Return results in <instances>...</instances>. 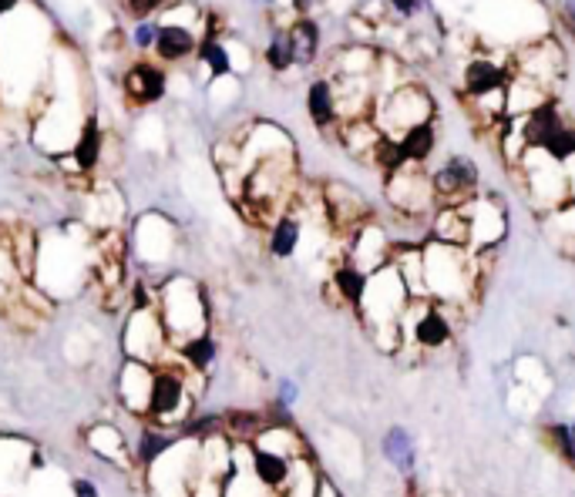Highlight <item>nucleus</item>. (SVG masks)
Here are the masks:
<instances>
[{"label":"nucleus","instance_id":"nucleus-1","mask_svg":"<svg viewBox=\"0 0 575 497\" xmlns=\"http://www.w3.org/2000/svg\"><path fill=\"white\" fill-rule=\"evenodd\" d=\"M373 125L381 128L383 135H400L404 128L410 125H421V121H435V98L421 88V84H397L394 91L381 94L373 102Z\"/></svg>","mask_w":575,"mask_h":497},{"label":"nucleus","instance_id":"nucleus-2","mask_svg":"<svg viewBox=\"0 0 575 497\" xmlns=\"http://www.w3.org/2000/svg\"><path fill=\"white\" fill-rule=\"evenodd\" d=\"M387 199L397 212L418 218L435 209V189H431V172H424L414 162H404L400 168L387 172Z\"/></svg>","mask_w":575,"mask_h":497},{"label":"nucleus","instance_id":"nucleus-3","mask_svg":"<svg viewBox=\"0 0 575 497\" xmlns=\"http://www.w3.org/2000/svg\"><path fill=\"white\" fill-rule=\"evenodd\" d=\"M478 162L468 155H451L445 165L431 172V189H435V209L437 205H461L468 202L478 189Z\"/></svg>","mask_w":575,"mask_h":497},{"label":"nucleus","instance_id":"nucleus-4","mask_svg":"<svg viewBox=\"0 0 575 497\" xmlns=\"http://www.w3.org/2000/svg\"><path fill=\"white\" fill-rule=\"evenodd\" d=\"M192 404V394L185 386V377L179 370H152V386H148V417L158 423L182 421Z\"/></svg>","mask_w":575,"mask_h":497},{"label":"nucleus","instance_id":"nucleus-5","mask_svg":"<svg viewBox=\"0 0 575 497\" xmlns=\"http://www.w3.org/2000/svg\"><path fill=\"white\" fill-rule=\"evenodd\" d=\"M121 91H125L128 102L139 104V108L162 102V98H166V91H168L166 71H162L158 64H148V61L131 64V67L125 71V77H121Z\"/></svg>","mask_w":575,"mask_h":497},{"label":"nucleus","instance_id":"nucleus-6","mask_svg":"<svg viewBox=\"0 0 575 497\" xmlns=\"http://www.w3.org/2000/svg\"><path fill=\"white\" fill-rule=\"evenodd\" d=\"M511 67L495 58H472L461 71V94L464 98H481L488 91H501L508 84Z\"/></svg>","mask_w":575,"mask_h":497},{"label":"nucleus","instance_id":"nucleus-7","mask_svg":"<svg viewBox=\"0 0 575 497\" xmlns=\"http://www.w3.org/2000/svg\"><path fill=\"white\" fill-rule=\"evenodd\" d=\"M199 48V34L192 24H179V21H166V24H155V40L152 51L158 54V61L175 64L192 58Z\"/></svg>","mask_w":575,"mask_h":497},{"label":"nucleus","instance_id":"nucleus-8","mask_svg":"<svg viewBox=\"0 0 575 497\" xmlns=\"http://www.w3.org/2000/svg\"><path fill=\"white\" fill-rule=\"evenodd\" d=\"M293 460L296 457H283V454H273L266 447H249V471H253L256 481L266 487L273 497L283 494L286 484H290Z\"/></svg>","mask_w":575,"mask_h":497},{"label":"nucleus","instance_id":"nucleus-9","mask_svg":"<svg viewBox=\"0 0 575 497\" xmlns=\"http://www.w3.org/2000/svg\"><path fill=\"white\" fill-rule=\"evenodd\" d=\"M323 202L330 209V222L333 226H364V216H367V202H364V195H357L354 189H346V185H327L323 189Z\"/></svg>","mask_w":575,"mask_h":497},{"label":"nucleus","instance_id":"nucleus-10","mask_svg":"<svg viewBox=\"0 0 575 497\" xmlns=\"http://www.w3.org/2000/svg\"><path fill=\"white\" fill-rule=\"evenodd\" d=\"M102 152H104L102 125H98L94 115H88L85 125H81V131H77V141L71 145V158H75L77 172H81V175H91L94 168L102 165Z\"/></svg>","mask_w":575,"mask_h":497},{"label":"nucleus","instance_id":"nucleus-11","mask_svg":"<svg viewBox=\"0 0 575 497\" xmlns=\"http://www.w3.org/2000/svg\"><path fill=\"white\" fill-rule=\"evenodd\" d=\"M397 145H400V155L404 162H414V165H424L431 155H435L437 145V128L435 121H421V125H410L397 135Z\"/></svg>","mask_w":575,"mask_h":497},{"label":"nucleus","instance_id":"nucleus-12","mask_svg":"<svg viewBox=\"0 0 575 497\" xmlns=\"http://www.w3.org/2000/svg\"><path fill=\"white\" fill-rule=\"evenodd\" d=\"M435 243L468 249V216L461 205H437L435 212Z\"/></svg>","mask_w":575,"mask_h":497},{"label":"nucleus","instance_id":"nucleus-13","mask_svg":"<svg viewBox=\"0 0 575 497\" xmlns=\"http://www.w3.org/2000/svg\"><path fill=\"white\" fill-rule=\"evenodd\" d=\"M307 115L319 131L337 128V108H333V88L327 77H317L307 88Z\"/></svg>","mask_w":575,"mask_h":497},{"label":"nucleus","instance_id":"nucleus-14","mask_svg":"<svg viewBox=\"0 0 575 497\" xmlns=\"http://www.w3.org/2000/svg\"><path fill=\"white\" fill-rule=\"evenodd\" d=\"M286 38H290V48H293V64H310L317 58L319 51V27L313 17H300L290 31H286Z\"/></svg>","mask_w":575,"mask_h":497},{"label":"nucleus","instance_id":"nucleus-15","mask_svg":"<svg viewBox=\"0 0 575 497\" xmlns=\"http://www.w3.org/2000/svg\"><path fill=\"white\" fill-rule=\"evenodd\" d=\"M300 245V222L293 216H276L269 222V253L276 259H290Z\"/></svg>","mask_w":575,"mask_h":497},{"label":"nucleus","instance_id":"nucleus-16","mask_svg":"<svg viewBox=\"0 0 575 497\" xmlns=\"http://www.w3.org/2000/svg\"><path fill=\"white\" fill-rule=\"evenodd\" d=\"M381 54L373 48H364V44H350L344 51H337L333 58V75H373V64H377Z\"/></svg>","mask_w":575,"mask_h":497},{"label":"nucleus","instance_id":"nucleus-17","mask_svg":"<svg viewBox=\"0 0 575 497\" xmlns=\"http://www.w3.org/2000/svg\"><path fill=\"white\" fill-rule=\"evenodd\" d=\"M182 359L189 363V370H209L212 359H216V343L209 333H195V336H185L179 343Z\"/></svg>","mask_w":575,"mask_h":497},{"label":"nucleus","instance_id":"nucleus-18","mask_svg":"<svg viewBox=\"0 0 575 497\" xmlns=\"http://www.w3.org/2000/svg\"><path fill=\"white\" fill-rule=\"evenodd\" d=\"M383 454H387V460L394 464L397 471L410 474V467H414V440H410V434L404 427H391V430H387V437H383Z\"/></svg>","mask_w":575,"mask_h":497},{"label":"nucleus","instance_id":"nucleus-19","mask_svg":"<svg viewBox=\"0 0 575 497\" xmlns=\"http://www.w3.org/2000/svg\"><path fill=\"white\" fill-rule=\"evenodd\" d=\"M333 286H337V293L344 296L350 306H360L364 286H367V272H360L354 262H344V266L333 269Z\"/></svg>","mask_w":575,"mask_h":497},{"label":"nucleus","instance_id":"nucleus-20","mask_svg":"<svg viewBox=\"0 0 575 497\" xmlns=\"http://www.w3.org/2000/svg\"><path fill=\"white\" fill-rule=\"evenodd\" d=\"M195 54H199V61L212 71L216 77H226L232 71V54H229V44L219 38H205L199 48H195Z\"/></svg>","mask_w":575,"mask_h":497},{"label":"nucleus","instance_id":"nucleus-21","mask_svg":"<svg viewBox=\"0 0 575 497\" xmlns=\"http://www.w3.org/2000/svg\"><path fill=\"white\" fill-rule=\"evenodd\" d=\"M538 152H545L549 158H555V162L569 165V162H572V155H575V131L569 125H562L559 131H552L549 141H545Z\"/></svg>","mask_w":575,"mask_h":497},{"label":"nucleus","instance_id":"nucleus-22","mask_svg":"<svg viewBox=\"0 0 575 497\" xmlns=\"http://www.w3.org/2000/svg\"><path fill=\"white\" fill-rule=\"evenodd\" d=\"M266 64L273 67V71H286V67H293V48H290L286 31H273V34H269Z\"/></svg>","mask_w":575,"mask_h":497},{"label":"nucleus","instance_id":"nucleus-23","mask_svg":"<svg viewBox=\"0 0 575 497\" xmlns=\"http://www.w3.org/2000/svg\"><path fill=\"white\" fill-rule=\"evenodd\" d=\"M172 437L168 434H162V430H155V427H148L145 434H141V440H139V457L145 460V464H152V460H158L166 450H172Z\"/></svg>","mask_w":575,"mask_h":497},{"label":"nucleus","instance_id":"nucleus-24","mask_svg":"<svg viewBox=\"0 0 575 497\" xmlns=\"http://www.w3.org/2000/svg\"><path fill=\"white\" fill-rule=\"evenodd\" d=\"M549 437H555L559 440V454H562L565 460H572V430H569V423H552L549 427Z\"/></svg>","mask_w":575,"mask_h":497},{"label":"nucleus","instance_id":"nucleus-25","mask_svg":"<svg viewBox=\"0 0 575 497\" xmlns=\"http://www.w3.org/2000/svg\"><path fill=\"white\" fill-rule=\"evenodd\" d=\"M166 0H121V7H125V13L128 17H148L152 11H158Z\"/></svg>","mask_w":575,"mask_h":497},{"label":"nucleus","instance_id":"nucleus-26","mask_svg":"<svg viewBox=\"0 0 575 497\" xmlns=\"http://www.w3.org/2000/svg\"><path fill=\"white\" fill-rule=\"evenodd\" d=\"M135 48H141V51H152V40H155V24H145V21H139V27H135Z\"/></svg>","mask_w":575,"mask_h":497},{"label":"nucleus","instance_id":"nucleus-27","mask_svg":"<svg viewBox=\"0 0 575 497\" xmlns=\"http://www.w3.org/2000/svg\"><path fill=\"white\" fill-rule=\"evenodd\" d=\"M397 17H414L424 7V0H387Z\"/></svg>","mask_w":575,"mask_h":497},{"label":"nucleus","instance_id":"nucleus-28","mask_svg":"<svg viewBox=\"0 0 575 497\" xmlns=\"http://www.w3.org/2000/svg\"><path fill=\"white\" fill-rule=\"evenodd\" d=\"M71 487H75V494H77V497H98L94 484H88V481H81V477H77V481H75Z\"/></svg>","mask_w":575,"mask_h":497},{"label":"nucleus","instance_id":"nucleus-29","mask_svg":"<svg viewBox=\"0 0 575 497\" xmlns=\"http://www.w3.org/2000/svg\"><path fill=\"white\" fill-rule=\"evenodd\" d=\"M280 390H283V396H280L283 404H293V400H296V386H293V383L283 380V383H280Z\"/></svg>","mask_w":575,"mask_h":497},{"label":"nucleus","instance_id":"nucleus-30","mask_svg":"<svg viewBox=\"0 0 575 497\" xmlns=\"http://www.w3.org/2000/svg\"><path fill=\"white\" fill-rule=\"evenodd\" d=\"M313 497H340V494H337V491H333L327 481H317V494H313Z\"/></svg>","mask_w":575,"mask_h":497},{"label":"nucleus","instance_id":"nucleus-31","mask_svg":"<svg viewBox=\"0 0 575 497\" xmlns=\"http://www.w3.org/2000/svg\"><path fill=\"white\" fill-rule=\"evenodd\" d=\"M17 7H21V0H0V17H4V13H11V11H17Z\"/></svg>","mask_w":575,"mask_h":497},{"label":"nucleus","instance_id":"nucleus-32","mask_svg":"<svg viewBox=\"0 0 575 497\" xmlns=\"http://www.w3.org/2000/svg\"><path fill=\"white\" fill-rule=\"evenodd\" d=\"M263 4H269V0H263Z\"/></svg>","mask_w":575,"mask_h":497}]
</instances>
